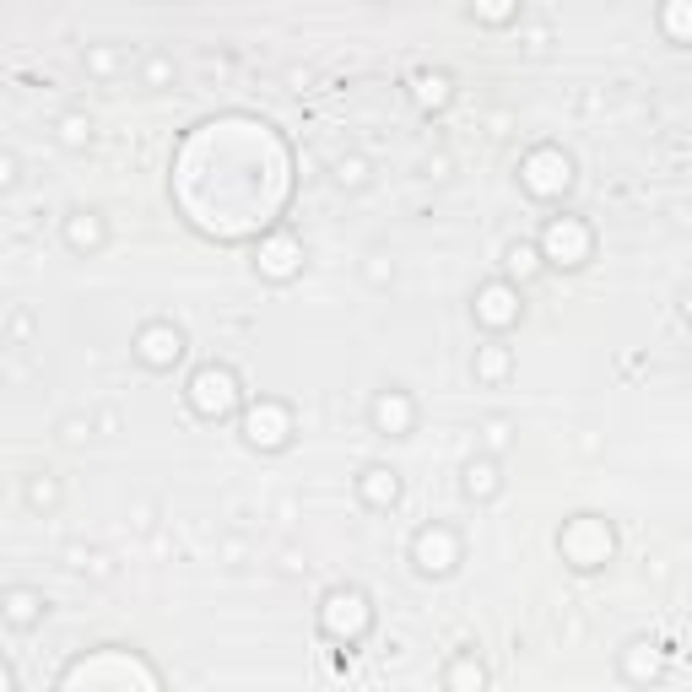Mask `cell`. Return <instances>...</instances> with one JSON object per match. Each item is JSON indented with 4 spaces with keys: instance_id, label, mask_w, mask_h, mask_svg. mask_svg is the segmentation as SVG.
Wrapping results in <instances>:
<instances>
[{
    "instance_id": "8992f818",
    "label": "cell",
    "mask_w": 692,
    "mask_h": 692,
    "mask_svg": "<svg viewBox=\"0 0 692 692\" xmlns=\"http://www.w3.org/2000/svg\"><path fill=\"white\" fill-rule=\"evenodd\" d=\"M519 184H525L530 201H557V195L574 184V163H568V152H557V146H536V152H525V163H519Z\"/></svg>"
},
{
    "instance_id": "9a60e30c",
    "label": "cell",
    "mask_w": 692,
    "mask_h": 692,
    "mask_svg": "<svg viewBox=\"0 0 692 692\" xmlns=\"http://www.w3.org/2000/svg\"><path fill=\"white\" fill-rule=\"evenodd\" d=\"M357 492H363L368 509H395V498H401V476H395L390 465H368V471L357 476Z\"/></svg>"
},
{
    "instance_id": "277c9868",
    "label": "cell",
    "mask_w": 692,
    "mask_h": 692,
    "mask_svg": "<svg viewBox=\"0 0 692 692\" xmlns=\"http://www.w3.org/2000/svg\"><path fill=\"white\" fill-rule=\"evenodd\" d=\"M319 628L336 638V644L352 649L357 638L374 628V606H368V595H363V590H352V584H346V590H330V595H325V606H319Z\"/></svg>"
},
{
    "instance_id": "3957f363",
    "label": "cell",
    "mask_w": 692,
    "mask_h": 692,
    "mask_svg": "<svg viewBox=\"0 0 692 692\" xmlns=\"http://www.w3.org/2000/svg\"><path fill=\"white\" fill-rule=\"evenodd\" d=\"M190 406H195V417H206V422L233 417V411L244 406L238 374H233L228 363H206V368H195V379H190Z\"/></svg>"
},
{
    "instance_id": "cb8c5ba5",
    "label": "cell",
    "mask_w": 692,
    "mask_h": 692,
    "mask_svg": "<svg viewBox=\"0 0 692 692\" xmlns=\"http://www.w3.org/2000/svg\"><path fill=\"white\" fill-rule=\"evenodd\" d=\"M87 136H92V119L87 114H65L60 119V141L65 146H87Z\"/></svg>"
},
{
    "instance_id": "4fadbf2b",
    "label": "cell",
    "mask_w": 692,
    "mask_h": 692,
    "mask_svg": "<svg viewBox=\"0 0 692 692\" xmlns=\"http://www.w3.org/2000/svg\"><path fill=\"white\" fill-rule=\"evenodd\" d=\"M476 319H482L487 330H509L519 319V292L509 282H487L476 292Z\"/></svg>"
},
{
    "instance_id": "ac0fdd59",
    "label": "cell",
    "mask_w": 692,
    "mask_h": 692,
    "mask_svg": "<svg viewBox=\"0 0 692 692\" xmlns=\"http://www.w3.org/2000/svg\"><path fill=\"white\" fill-rule=\"evenodd\" d=\"M411 87H417V103H422V109H444V103L455 98V87H449V76H444V71H433V76H417V82H411Z\"/></svg>"
},
{
    "instance_id": "30bf717a",
    "label": "cell",
    "mask_w": 692,
    "mask_h": 692,
    "mask_svg": "<svg viewBox=\"0 0 692 692\" xmlns=\"http://www.w3.org/2000/svg\"><path fill=\"white\" fill-rule=\"evenodd\" d=\"M255 271L265 276V282H292V276L303 271V244H298V238H292L287 228H271V233L260 238Z\"/></svg>"
},
{
    "instance_id": "2e32d148",
    "label": "cell",
    "mask_w": 692,
    "mask_h": 692,
    "mask_svg": "<svg viewBox=\"0 0 692 692\" xmlns=\"http://www.w3.org/2000/svg\"><path fill=\"white\" fill-rule=\"evenodd\" d=\"M444 692H487V665L476 660L471 649H460V655L444 665Z\"/></svg>"
},
{
    "instance_id": "ba28073f",
    "label": "cell",
    "mask_w": 692,
    "mask_h": 692,
    "mask_svg": "<svg viewBox=\"0 0 692 692\" xmlns=\"http://www.w3.org/2000/svg\"><path fill=\"white\" fill-rule=\"evenodd\" d=\"M179 357H184L179 325H168V319H152V325L136 330V363H141V368H152V374H168Z\"/></svg>"
},
{
    "instance_id": "ffe728a7",
    "label": "cell",
    "mask_w": 692,
    "mask_h": 692,
    "mask_svg": "<svg viewBox=\"0 0 692 692\" xmlns=\"http://www.w3.org/2000/svg\"><path fill=\"white\" fill-rule=\"evenodd\" d=\"M655 644H649V638H638V644H628V676L633 682H649V676H655Z\"/></svg>"
},
{
    "instance_id": "6da1fadb",
    "label": "cell",
    "mask_w": 692,
    "mask_h": 692,
    "mask_svg": "<svg viewBox=\"0 0 692 692\" xmlns=\"http://www.w3.org/2000/svg\"><path fill=\"white\" fill-rule=\"evenodd\" d=\"M168 190L206 238H265L292 190L287 141L255 114H217L179 141Z\"/></svg>"
},
{
    "instance_id": "7402d4cb",
    "label": "cell",
    "mask_w": 692,
    "mask_h": 692,
    "mask_svg": "<svg viewBox=\"0 0 692 692\" xmlns=\"http://www.w3.org/2000/svg\"><path fill=\"white\" fill-rule=\"evenodd\" d=\"M476 374H482V379H503V374H509V352H503V346H482Z\"/></svg>"
},
{
    "instance_id": "4dcf8cb0",
    "label": "cell",
    "mask_w": 692,
    "mask_h": 692,
    "mask_svg": "<svg viewBox=\"0 0 692 692\" xmlns=\"http://www.w3.org/2000/svg\"><path fill=\"white\" fill-rule=\"evenodd\" d=\"M92 433V422H82V417H65V438H87Z\"/></svg>"
},
{
    "instance_id": "8fae6325",
    "label": "cell",
    "mask_w": 692,
    "mask_h": 692,
    "mask_svg": "<svg viewBox=\"0 0 692 692\" xmlns=\"http://www.w3.org/2000/svg\"><path fill=\"white\" fill-rule=\"evenodd\" d=\"M244 438L255 449H287V438H292V411L282 401H260L255 411L244 417Z\"/></svg>"
},
{
    "instance_id": "7a4b0ae2",
    "label": "cell",
    "mask_w": 692,
    "mask_h": 692,
    "mask_svg": "<svg viewBox=\"0 0 692 692\" xmlns=\"http://www.w3.org/2000/svg\"><path fill=\"white\" fill-rule=\"evenodd\" d=\"M60 692H163L157 671L130 649H98V655L71 660V671L60 676Z\"/></svg>"
},
{
    "instance_id": "5bb4252c",
    "label": "cell",
    "mask_w": 692,
    "mask_h": 692,
    "mask_svg": "<svg viewBox=\"0 0 692 692\" xmlns=\"http://www.w3.org/2000/svg\"><path fill=\"white\" fill-rule=\"evenodd\" d=\"M44 611H49V601H44L38 590H22V584H17V590H6V595H0V617H6L17 633L38 628V622H44Z\"/></svg>"
},
{
    "instance_id": "4316f807",
    "label": "cell",
    "mask_w": 692,
    "mask_h": 692,
    "mask_svg": "<svg viewBox=\"0 0 692 692\" xmlns=\"http://www.w3.org/2000/svg\"><path fill=\"white\" fill-rule=\"evenodd\" d=\"M687 22H692V11H687V6H671V11H665V28H671V38H682V33H687Z\"/></svg>"
},
{
    "instance_id": "f1b7e54d",
    "label": "cell",
    "mask_w": 692,
    "mask_h": 692,
    "mask_svg": "<svg viewBox=\"0 0 692 692\" xmlns=\"http://www.w3.org/2000/svg\"><path fill=\"white\" fill-rule=\"evenodd\" d=\"M368 282H374V287H384V282H390V265H384V255H374V260H368Z\"/></svg>"
},
{
    "instance_id": "603a6c76",
    "label": "cell",
    "mask_w": 692,
    "mask_h": 692,
    "mask_svg": "<svg viewBox=\"0 0 692 692\" xmlns=\"http://www.w3.org/2000/svg\"><path fill=\"white\" fill-rule=\"evenodd\" d=\"M336 184L363 190V184H368V163H363V157H341V163H336Z\"/></svg>"
},
{
    "instance_id": "e0dca14e",
    "label": "cell",
    "mask_w": 692,
    "mask_h": 692,
    "mask_svg": "<svg viewBox=\"0 0 692 692\" xmlns=\"http://www.w3.org/2000/svg\"><path fill=\"white\" fill-rule=\"evenodd\" d=\"M65 244L71 249H98L103 244V217L98 211H71V217H65Z\"/></svg>"
},
{
    "instance_id": "44dd1931",
    "label": "cell",
    "mask_w": 692,
    "mask_h": 692,
    "mask_svg": "<svg viewBox=\"0 0 692 692\" xmlns=\"http://www.w3.org/2000/svg\"><path fill=\"white\" fill-rule=\"evenodd\" d=\"M541 271V255L536 244H509V276H519V282H530V276Z\"/></svg>"
},
{
    "instance_id": "9c48e42d",
    "label": "cell",
    "mask_w": 692,
    "mask_h": 692,
    "mask_svg": "<svg viewBox=\"0 0 692 692\" xmlns=\"http://www.w3.org/2000/svg\"><path fill=\"white\" fill-rule=\"evenodd\" d=\"M411 563H417L422 574H449V568L460 563V536L449 525H422L417 536H411Z\"/></svg>"
},
{
    "instance_id": "484cf974",
    "label": "cell",
    "mask_w": 692,
    "mask_h": 692,
    "mask_svg": "<svg viewBox=\"0 0 692 692\" xmlns=\"http://www.w3.org/2000/svg\"><path fill=\"white\" fill-rule=\"evenodd\" d=\"M482 433H487V449H503L514 428H509V417H487V428H482Z\"/></svg>"
},
{
    "instance_id": "1f68e13d",
    "label": "cell",
    "mask_w": 692,
    "mask_h": 692,
    "mask_svg": "<svg viewBox=\"0 0 692 692\" xmlns=\"http://www.w3.org/2000/svg\"><path fill=\"white\" fill-rule=\"evenodd\" d=\"M0 692H17V687H11V671H6V660H0Z\"/></svg>"
},
{
    "instance_id": "83f0119b",
    "label": "cell",
    "mask_w": 692,
    "mask_h": 692,
    "mask_svg": "<svg viewBox=\"0 0 692 692\" xmlns=\"http://www.w3.org/2000/svg\"><path fill=\"white\" fill-rule=\"evenodd\" d=\"M11 184H17V157H11V152H0V195H6Z\"/></svg>"
},
{
    "instance_id": "7c38bea8",
    "label": "cell",
    "mask_w": 692,
    "mask_h": 692,
    "mask_svg": "<svg viewBox=\"0 0 692 692\" xmlns=\"http://www.w3.org/2000/svg\"><path fill=\"white\" fill-rule=\"evenodd\" d=\"M374 428L384 438H406L411 428H417V406H411L406 390H379L374 395Z\"/></svg>"
},
{
    "instance_id": "52a82bcc",
    "label": "cell",
    "mask_w": 692,
    "mask_h": 692,
    "mask_svg": "<svg viewBox=\"0 0 692 692\" xmlns=\"http://www.w3.org/2000/svg\"><path fill=\"white\" fill-rule=\"evenodd\" d=\"M557 547H563V557H568L574 568H584V574H590V568H601L606 557H611V530H606L595 514H579L574 525L557 536Z\"/></svg>"
},
{
    "instance_id": "d6986e66",
    "label": "cell",
    "mask_w": 692,
    "mask_h": 692,
    "mask_svg": "<svg viewBox=\"0 0 692 692\" xmlns=\"http://www.w3.org/2000/svg\"><path fill=\"white\" fill-rule=\"evenodd\" d=\"M498 487L503 482H498V465H492V460H471V465H465V492H471V498H492Z\"/></svg>"
},
{
    "instance_id": "5b68a950",
    "label": "cell",
    "mask_w": 692,
    "mask_h": 692,
    "mask_svg": "<svg viewBox=\"0 0 692 692\" xmlns=\"http://www.w3.org/2000/svg\"><path fill=\"white\" fill-rule=\"evenodd\" d=\"M590 249H595V233L584 228L579 217H547L536 255H541V265H563V271H574V265L590 260Z\"/></svg>"
},
{
    "instance_id": "f546056e",
    "label": "cell",
    "mask_w": 692,
    "mask_h": 692,
    "mask_svg": "<svg viewBox=\"0 0 692 692\" xmlns=\"http://www.w3.org/2000/svg\"><path fill=\"white\" fill-rule=\"evenodd\" d=\"M146 82L163 87V82H168V60H152V65H146Z\"/></svg>"
},
{
    "instance_id": "d4e9b609",
    "label": "cell",
    "mask_w": 692,
    "mask_h": 692,
    "mask_svg": "<svg viewBox=\"0 0 692 692\" xmlns=\"http://www.w3.org/2000/svg\"><path fill=\"white\" fill-rule=\"evenodd\" d=\"M55 498H60L55 476H33V482H28V503H33V509H55Z\"/></svg>"
}]
</instances>
